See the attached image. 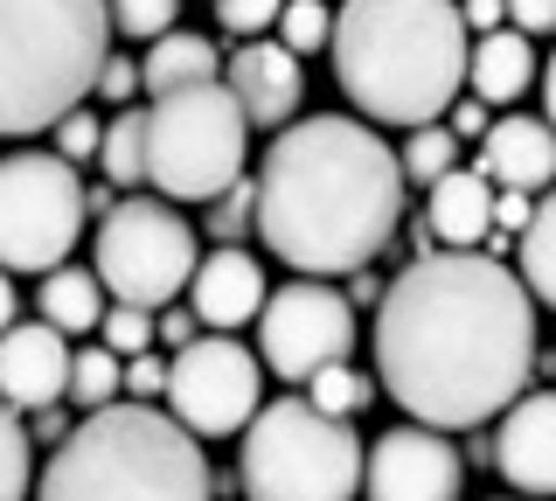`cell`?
<instances>
[{"label":"cell","instance_id":"1","mask_svg":"<svg viewBox=\"0 0 556 501\" xmlns=\"http://www.w3.org/2000/svg\"><path fill=\"white\" fill-rule=\"evenodd\" d=\"M376 376L417 425L473 431L535 376V300L486 251H425L376 300Z\"/></svg>","mask_w":556,"mask_h":501},{"label":"cell","instance_id":"2","mask_svg":"<svg viewBox=\"0 0 556 501\" xmlns=\"http://www.w3.org/2000/svg\"><path fill=\"white\" fill-rule=\"evenodd\" d=\"M251 196L257 237L278 265L306 272V279H334L390 251L396 223H404V167L369 118L313 112L271 133Z\"/></svg>","mask_w":556,"mask_h":501},{"label":"cell","instance_id":"3","mask_svg":"<svg viewBox=\"0 0 556 501\" xmlns=\"http://www.w3.org/2000/svg\"><path fill=\"white\" fill-rule=\"evenodd\" d=\"M459 0H341L334 14V84L376 126H431L466 84Z\"/></svg>","mask_w":556,"mask_h":501},{"label":"cell","instance_id":"4","mask_svg":"<svg viewBox=\"0 0 556 501\" xmlns=\"http://www.w3.org/2000/svg\"><path fill=\"white\" fill-rule=\"evenodd\" d=\"M35 501H216V474L181 418L112 397L70 425L49 474L35 480Z\"/></svg>","mask_w":556,"mask_h":501},{"label":"cell","instance_id":"5","mask_svg":"<svg viewBox=\"0 0 556 501\" xmlns=\"http://www.w3.org/2000/svg\"><path fill=\"white\" fill-rule=\"evenodd\" d=\"M104 57H112L104 0H0V140H28L77 112Z\"/></svg>","mask_w":556,"mask_h":501},{"label":"cell","instance_id":"6","mask_svg":"<svg viewBox=\"0 0 556 501\" xmlns=\"http://www.w3.org/2000/svg\"><path fill=\"white\" fill-rule=\"evenodd\" d=\"M243 501H355L362 494V439L348 418H327L306 397L257 404L243 425Z\"/></svg>","mask_w":556,"mask_h":501},{"label":"cell","instance_id":"7","mask_svg":"<svg viewBox=\"0 0 556 501\" xmlns=\"http://www.w3.org/2000/svg\"><path fill=\"white\" fill-rule=\"evenodd\" d=\"M243 147H251V118L223 77L181 84L147 112V181L167 202H216L230 181H243Z\"/></svg>","mask_w":556,"mask_h":501},{"label":"cell","instance_id":"8","mask_svg":"<svg viewBox=\"0 0 556 501\" xmlns=\"http://www.w3.org/2000/svg\"><path fill=\"white\" fill-rule=\"evenodd\" d=\"M195 223L174 216L167 196H126L112 202L98 223V251H91V272L98 286H112V300L126 306H167L174 292L195 279Z\"/></svg>","mask_w":556,"mask_h":501},{"label":"cell","instance_id":"9","mask_svg":"<svg viewBox=\"0 0 556 501\" xmlns=\"http://www.w3.org/2000/svg\"><path fill=\"white\" fill-rule=\"evenodd\" d=\"M84 237V181L63 153L0 161V272H56Z\"/></svg>","mask_w":556,"mask_h":501},{"label":"cell","instance_id":"10","mask_svg":"<svg viewBox=\"0 0 556 501\" xmlns=\"http://www.w3.org/2000/svg\"><path fill=\"white\" fill-rule=\"evenodd\" d=\"M348 349H355L348 292H334L327 279H292L265 292V306H257V362L278 384H306L327 362H348Z\"/></svg>","mask_w":556,"mask_h":501},{"label":"cell","instance_id":"11","mask_svg":"<svg viewBox=\"0 0 556 501\" xmlns=\"http://www.w3.org/2000/svg\"><path fill=\"white\" fill-rule=\"evenodd\" d=\"M167 404L195 439H223L243 431L251 411L265 404V362L230 335H195L167 362Z\"/></svg>","mask_w":556,"mask_h":501},{"label":"cell","instance_id":"12","mask_svg":"<svg viewBox=\"0 0 556 501\" xmlns=\"http://www.w3.org/2000/svg\"><path fill=\"white\" fill-rule=\"evenodd\" d=\"M466 460L445 446L439 425H390L362 446V494L369 501H459Z\"/></svg>","mask_w":556,"mask_h":501},{"label":"cell","instance_id":"13","mask_svg":"<svg viewBox=\"0 0 556 501\" xmlns=\"http://www.w3.org/2000/svg\"><path fill=\"white\" fill-rule=\"evenodd\" d=\"M494 466L515 494H535V501L556 494V390H521L501 411Z\"/></svg>","mask_w":556,"mask_h":501},{"label":"cell","instance_id":"14","mask_svg":"<svg viewBox=\"0 0 556 501\" xmlns=\"http://www.w3.org/2000/svg\"><path fill=\"white\" fill-rule=\"evenodd\" d=\"M223 84H230V98L243 105V118L251 126H292V112H300V98H306V77H300V57H292L286 42H243L230 63H223Z\"/></svg>","mask_w":556,"mask_h":501},{"label":"cell","instance_id":"15","mask_svg":"<svg viewBox=\"0 0 556 501\" xmlns=\"http://www.w3.org/2000/svg\"><path fill=\"white\" fill-rule=\"evenodd\" d=\"M70 390V341L49 321L0 327V397L14 411H42Z\"/></svg>","mask_w":556,"mask_h":501},{"label":"cell","instance_id":"16","mask_svg":"<svg viewBox=\"0 0 556 501\" xmlns=\"http://www.w3.org/2000/svg\"><path fill=\"white\" fill-rule=\"evenodd\" d=\"M473 175H486L494 188H521V196H543V188L556 181V126L549 118H501V126L480 133V161Z\"/></svg>","mask_w":556,"mask_h":501},{"label":"cell","instance_id":"17","mask_svg":"<svg viewBox=\"0 0 556 501\" xmlns=\"http://www.w3.org/2000/svg\"><path fill=\"white\" fill-rule=\"evenodd\" d=\"M188 306H195V321L216 327V335L257 321V306H265V272H257V258L243 251V245H216L208 258H195Z\"/></svg>","mask_w":556,"mask_h":501},{"label":"cell","instance_id":"18","mask_svg":"<svg viewBox=\"0 0 556 501\" xmlns=\"http://www.w3.org/2000/svg\"><path fill=\"white\" fill-rule=\"evenodd\" d=\"M425 230L439 251H473L486 230H494V181L473 175V167H445L431 181V210H425Z\"/></svg>","mask_w":556,"mask_h":501},{"label":"cell","instance_id":"19","mask_svg":"<svg viewBox=\"0 0 556 501\" xmlns=\"http://www.w3.org/2000/svg\"><path fill=\"white\" fill-rule=\"evenodd\" d=\"M466 84H473L480 105H508L535 84V49L521 28H494V36H480L466 49Z\"/></svg>","mask_w":556,"mask_h":501},{"label":"cell","instance_id":"20","mask_svg":"<svg viewBox=\"0 0 556 501\" xmlns=\"http://www.w3.org/2000/svg\"><path fill=\"white\" fill-rule=\"evenodd\" d=\"M223 77V57L208 36H188V28H167V36H153V49L139 57V91L167 98L181 91V84H216Z\"/></svg>","mask_w":556,"mask_h":501},{"label":"cell","instance_id":"21","mask_svg":"<svg viewBox=\"0 0 556 501\" xmlns=\"http://www.w3.org/2000/svg\"><path fill=\"white\" fill-rule=\"evenodd\" d=\"M104 314V286L98 272H77V265H56L42 279V321L56 327V335H91Z\"/></svg>","mask_w":556,"mask_h":501},{"label":"cell","instance_id":"22","mask_svg":"<svg viewBox=\"0 0 556 501\" xmlns=\"http://www.w3.org/2000/svg\"><path fill=\"white\" fill-rule=\"evenodd\" d=\"M521 286H529V300L556 306V181L543 188V202L529 210V223H521Z\"/></svg>","mask_w":556,"mask_h":501},{"label":"cell","instance_id":"23","mask_svg":"<svg viewBox=\"0 0 556 501\" xmlns=\"http://www.w3.org/2000/svg\"><path fill=\"white\" fill-rule=\"evenodd\" d=\"M98 167H104V181H118V188L147 181V112H118L112 126L98 133Z\"/></svg>","mask_w":556,"mask_h":501},{"label":"cell","instance_id":"24","mask_svg":"<svg viewBox=\"0 0 556 501\" xmlns=\"http://www.w3.org/2000/svg\"><path fill=\"white\" fill-rule=\"evenodd\" d=\"M396 167H404V181H439L445 167H459V140L445 133V118H431V126H410L404 133V153H396Z\"/></svg>","mask_w":556,"mask_h":501},{"label":"cell","instance_id":"25","mask_svg":"<svg viewBox=\"0 0 556 501\" xmlns=\"http://www.w3.org/2000/svg\"><path fill=\"white\" fill-rule=\"evenodd\" d=\"M118 376H126V362H118L112 349H104V341H98V349H77V355H70V404H84V411H98V404H112V397H118Z\"/></svg>","mask_w":556,"mask_h":501},{"label":"cell","instance_id":"26","mask_svg":"<svg viewBox=\"0 0 556 501\" xmlns=\"http://www.w3.org/2000/svg\"><path fill=\"white\" fill-rule=\"evenodd\" d=\"M28 425L22 411L0 397V501H28V480H35V460H28Z\"/></svg>","mask_w":556,"mask_h":501},{"label":"cell","instance_id":"27","mask_svg":"<svg viewBox=\"0 0 556 501\" xmlns=\"http://www.w3.org/2000/svg\"><path fill=\"white\" fill-rule=\"evenodd\" d=\"M271 28L292 57H313V49H327V36H334V8H327V0H286Z\"/></svg>","mask_w":556,"mask_h":501},{"label":"cell","instance_id":"28","mask_svg":"<svg viewBox=\"0 0 556 501\" xmlns=\"http://www.w3.org/2000/svg\"><path fill=\"white\" fill-rule=\"evenodd\" d=\"M369 397H376V390L362 384L348 362H327V370H313V376H306V404H320L327 418H355Z\"/></svg>","mask_w":556,"mask_h":501},{"label":"cell","instance_id":"29","mask_svg":"<svg viewBox=\"0 0 556 501\" xmlns=\"http://www.w3.org/2000/svg\"><path fill=\"white\" fill-rule=\"evenodd\" d=\"M104 8H112V28H118V36L153 42V36H167V28H174L181 0H104Z\"/></svg>","mask_w":556,"mask_h":501},{"label":"cell","instance_id":"30","mask_svg":"<svg viewBox=\"0 0 556 501\" xmlns=\"http://www.w3.org/2000/svg\"><path fill=\"white\" fill-rule=\"evenodd\" d=\"M98 335H104V349L126 362V355H139V349H153V314H147V306L112 300V314H98Z\"/></svg>","mask_w":556,"mask_h":501},{"label":"cell","instance_id":"31","mask_svg":"<svg viewBox=\"0 0 556 501\" xmlns=\"http://www.w3.org/2000/svg\"><path fill=\"white\" fill-rule=\"evenodd\" d=\"M257 196H251V181H230L216 196V210H208V237H216V245H243V237L257 230Z\"/></svg>","mask_w":556,"mask_h":501},{"label":"cell","instance_id":"32","mask_svg":"<svg viewBox=\"0 0 556 501\" xmlns=\"http://www.w3.org/2000/svg\"><path fill=\"white\" fill-rule=\"evenodd\" d=\"M49 133H56V153H63L70 167H77V161H98V133H104V126H98V118L84 112V105H77V112H63Z\"/></svg>","mask_w":556,"mask_h":501},{"label":"cell","instance_id":"33","mask_svg":"<svg viewBox=\"0 0 556 501\" xmlns=\"http://www.w3.org/2000/svg\"><path fill=\"white\" fill-rule=\"evenodd\" d=\"M118 390H126V397H139V404H153V397H167V362L153 355V349L126 355V376H118Z\"/></svg>","mask_w":556,"mask_h":501},{"label":"cell","instance_id":"34","mask_svg":"<svg viewBox=\"0 0 556 501\" xmlns=\"http://www.w3.org/2000/svg\"><path fill=\"white\" fill-rule=\"evenodd\" d=\"M278 8H286V0H216V14H223L230 36H265L278 22Z\"/></svg>","mask_w":556,"mask_h":501},{"label":"cell","instance_id":"35","mask_svg":"<svg viewBox=\"0 0 556 501\" xmlns=\"http://www.w3.org/2000/svg\"><path fill=\"white\" fill-rule=\"evenodd\" d=\"M91 91L104 98V105H126V98L139 91V63H132V57H104V63H98V84H91Z\"/></svg>","mask_w":556,"mask_h":501},{"label":"cell","instance_id":"36","mask_svg":"<svg viewBox=\"0 0 556 501\" xmlns=\"http://www.w3.org/2000/svg\"><path fill=\"white\" fill-rule=\"evenodd\" d=\"M508 22L521 36H556V0H508Z\"/></svg>","mask_w":556,"mask_h":501},{"label":"cell","instance_id":"37","mask_svg":"<svg viewBox=\"0 0 556 501\" xmlns=\"http://www.w3.org/2000/svg\"><path fill=\"white\" fill-rule=\"evenodd\" d=\"M445 112H452V118H445V133H452V140H480V133L494 126V118H486V105H480V98H452Z\"/></svg>","mask_w":556,"mask_h":501},{"label":"cell","instance_id":"38","mask_svg":"<svg viewBox=\"0 0 556 501\" xmlns=\"http://www.w3.org/2000/svg\"><path fill=\"white\" fill-rule=\"evenodd\" d=\"M195 327H202V321H195V306H174V300H167V314L153 321V335H161L167 349H188V341H195Z\"/></svg>","mask_w":556,"mask_h":501},{"label":"cell","instance_id":"39","mask_svg":"<svg viewBox=\"0 0 556 501\" xmlns=\"http://www.w3.org/2000/svg\"><path fill=\"white\" fill-rule=\"evenodd\" d=\"M529 210H535V196H521V188H501V196H494V223H501V230H521Z\"/></svg>","mask_w":556,"mask_h":501},{"label":"cell","instance_id":"40","mask_svg":"<svg viewBox=\"0 0 556 501\" xmlns=\"http://www.w3.org/2000/svg\"><path fill=\"white\" fill-rule=\"evenodd\" d=\"M501 14H508V0H459V22H466V28H480V36H494Z\"/></svg>","mask_w":556,"mask_h":501},{"label":"cell","instance_id":"41","mask_svg":"<svg viewBox=\"0 0 556 501\" xmlns=\"http://www.w3.org/2000/svg\"><path fill=\"white\" fill-rule=\"evenodd\" d=\"M28 439H42V446H63V439H70V418H63L56 404H42V411L28 418Z\"/></svg>","mask_w":556,"mask_h":501},{"label":"cell","instance_id":"42","mask_svg":"<svg viewBox=\"0 0 556 501\" xmlns=\"http://www.w3.org/2000/svg\"><path fill=\"white\" fill-rule=\"evenodd\" d=\"M382 300V279H369V265L355 272V286H348V306H376Z\"/></svg>","mask_w":556,"mask_h":501},{"label":"cell","instance_id":"43","mask_svg":"<svg viewBox=\"0 0 556 501\" xmlns=\"http://www.w3.org/2000/svg\"><path fill=\"white\" fill-rule=\"evenodd\" d=\"M112 210V188H84V216H104Z\"/></svg>","mask_w":556,"mask_h":501},{"label":"cell","instance_id":"44","mask_svg":"<svg viewBox=\"0 0 556 501\" xmlns=\"http://www.w3.org/2000/svg\"><path fill=\"white\" fill-rule=\"evenodd\" d=\"M14 306H22V300H14V286H8V272H0V327H14Z\"/></svg>","mask_w":556,"mask_h":501},{"label":"cell","instance_id":"45","mask_svg":"<svg viewBox=\"0 0 556 501\" xmlns=\"http://www.w3.org/2000/svg\"><path fill=\"white\" fill-rule=\"evenodd\" d=\"M543 112H549V126H556V57H549V71H543Z\"/></svg>","mask_w":556,"mask_h":501},{"label":"cell","instance_id":"46","mask_svg":"<svg viewBox=\"0 0 556 501\" xmlns=\"http://www.w3.org/2000/svg\"><path fill=\"white\" fill-rule=\"evenodd\" d=\"M529 501H535V494H529Z\"/></svg>","mask_w":556,"mask_h":501}]
</instances>
